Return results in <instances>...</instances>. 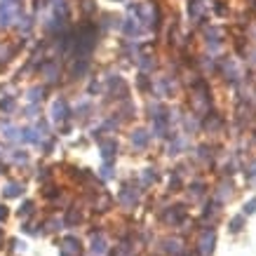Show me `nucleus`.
I'll list each match as a JSON object with an SVG mask.
<instances>
[{"label":"nucleus","mask_w":256,"mask_h":256,"mask_svg":"<svg viewBox=\"0 0 256 256\" xmlns=\"http://www.w3.org/2000/svg\"><path fill=\"white\" fill-rule=\"evenodd\" d=\"M244 212H247V214H254V212H256V198H254V200H249L247 204H244Z\"/></svg>","instance_id":"f257e3e1"}]
</instances>
